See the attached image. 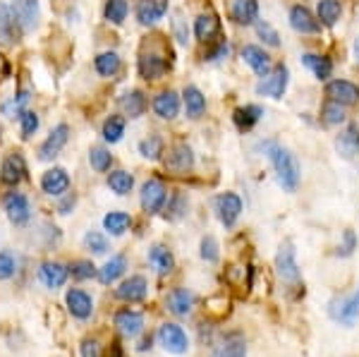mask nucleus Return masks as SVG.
<instances>
[{
  "mask_svg": "<svg viewBox=\"0 0 359 357\" xmlns=\"http://www.w3.org/2000/svg\"><path fill=\"white\" fill-rule=\"evenodd\" d=\"M257 34L262 36V41L266 46H271V48H278V46H280V36H278V32L269 25V22H264V20L257 22Z\"/></svg>",
  "mask_w": 359,
  "mask_h": 357,
  "instance_id": "864d4df0",
  "label": "nucleus"
},
{
  "mask_svg": "<svg viewBox=\"0 0 359 357\" xmlns=\"http://www.w3.org/2000/svg\"><path fill=\"white\" fill-rule=\"evenodd\" d=\"M15 17H13V10H10V5L0 3V46H5V48H10V46H15Z\"/></svg>",
  "mask_w": 359,
  "mask_h": 357,
  "instance_id": "7c9ffc66",
  "label": "nucleus"
},
{
  "mask_svg": "<svg viewBox=\"0 0 359 357\" xmlns=\"http://www.w3.org/2000/svg\"><path fill=\"white\" fill-rule=\"evenodd\" d=\"M343 15V5L340 0H318L316 5V17L323 27H335Z\"/></svg>",
  "mask_w": 359,
  "mask_h": 357,
  "instance_id": "2f4dec72",
  "label": "nucleus"
},
{
  "mask_svg": "<svg viewBox=\"0 0 359 357\" xmlns=\"http://www.w3.org/2000/svg\"><path fill=\"white\" fill-rule=\"evenodd\" d=\"M149 264L156 269L158 276H168L175 269V257H172V252L168 250L165 245H154L151 250H149Z\"/></svg>",
  "mask_w": 359,
  "mask_h": 357,
  "instance_id": "393cba45",
  "label": "nucleus"
},
{
  "mask_svg": "<svg viewBox=\"0 0 359 357\" xmlns=\"http://www.w3.org/2000/svg\"><path fill=\"white\" fill-rule=\"evenodd\" d=\"M139 154L149 161H158L163 156V140L158 135H149L147 140L139 142Z\"/></svg>",
  "mask_w": 359,
  "mask_h": 357,
  "instance_id": "37998d69",
  "label": "nucleus"
},
{
  "mask_svg": "<svg viewBox=\"0 0 359 357\" xmlns=\"http://www.w3.org/2000/svg\"><path fill=\"white\" fill-rule=\"evenodd\" d=\"M187 206H189L187 204V197H184V194H180V192H175L170 199L165 201L163 214H165L168 221H180V218L187 214Z\"/></svg>",
  "mask_w": 359,
  "mask_h": 357,
  "instance_id": "79ce46f5",
  "label": "nucleus"
},
{
  "mask_svg": "<svg viewBox=\"0 0 359 357\" xmlns=\"http://www.w3.org/2000/svg\"><path fill=\"white\" fill-rule=\"evenodd\" d=\"M158 343L163 345L165 353L184 355L189 350V338L180 324H163L158 329Z\"/></svg>",
  "mask_w": 359,
  "mask_h": 357,
  "instance_id": "6e6552de",
  "label": "nucleus"
},
{
  "mask_svg": "<svg viewBox=\"0 0 359 357\" xmlns=\"http://www.w3.org/2000/svg\"><path fill=\"white\" fill-rule=\"evenodd\" d=\"M287 82H290V70L285 65H278L276 70H271V74H266L262 82L257 84V94L269 96V99H283Z\"/></svg>",
  "mask_w": 359,
  "mask_h": 357,
  "instance_id": "39448f33",
  "label": "nucleus"
},
{
  "mask_svg": "<svg viewBox=\"0 0 359 357\" xmlns=\"http://www.w3.org/2000/svg\"><path fill=\"white\" fill-rule=\"evenodd\" d=\"M165 168L172 170L175 175H184L187 170L194 168V151L187 144H175L165 156Z\"/></svg>",
  "mask_w": 359,
  "mask_h": 357,
  "instance_id": "dca6fc26",
  "label": "nucleus"
},
{
  "mask_svg": "<svg viewBox=\"0 0 359 357\" xmlns=\"http://www.w3.org/2000/svg\"><path fill=\"white\" fill-rule=\"evenodd\" d=\"M17 271V259L10 250H0V281H10Z\"/></svg>",
  "mask_w": 359,
  "mask_h": 357,
  "instance_id": "3c124183",
  "label": "nucleus"
},
{
  "mask_svg": "<svg viewBox=\"0 0 359 357\" xmlns=\"http://www.w3.org/2000/svg\"><path fill=\"white\" fill-rule=\"evenodd\" d=\"M154 113L158 115L161 120H175L180 115V96L172 89L161 91L154 99Z\"/></svg>",
  "mask_w": 359,
  "mask_h": 357,
  "instance_id": "5701e85b",
  "label": "nucleus"
},
{
  "mask_svg": "<svg viewBox=\"0 0 359 357\" xmlns=\"http://www.w3.org/2000/svg\"><path fill=\"white\" fill-rule=\"evenodd\" d=\"M264 154L269 156L271 166H273L278 185L285 189V192H297L299 180H302V166H299L297 156H294L290 149L280 147L278 142H266Z\"/></svg>",
  "mask_w": 359,
  "mask_h": 357,
  "instance_id": "f257e3e1",
  "label": "nucleus"
},
{
  "mask_svg": "<svg viewBox=\"0 0 359 357\" xmlns=\"http://www.w3.org/2000/svg\"><path fill=\"white\" fill-rule=\"evenodd\" d=\"M120 103H123V111L127 118H142L144 111H147V96L139 89L127 91L123 99H120Z\"/></svg>",
  "mask_w": 359,
  "mask_h": 357,
  "instance_id": "c9c22d12",
  "label": "nucleus"
},
{
  "mask_svg": "<svg viewBox=\"0 0 359 357\" xmlns=\"http://www.w3.org/2000/svg\"><path fill=\"white\" fill-rule=\"evenodd\" d=\"M262 118H264V108L257 106V103H247V106H240L233 113V123L237 125V130H242V132H249Z\"/></svg>",
  "mask_w": 359,
  "mask_h": 357,
  "instance_id": "cd10ccee",
  "label": "nucleus"
},
{
  "mask_svg": "<svg viewBox=\"0 0 359 357\" xmlns=\"http://www.w3.org/2000/svg\"><path fill=\"white\" fill-rule=\"evenodd\" d=\"M182 101H184V111H187V118L199 120L201 115L206 113V96L201 94V89H196V86H192V84L184 86Z\"/></svg>",
  "mask_w": 359,
  "mask_h": 357,
  "instance_id": "bb28decb",
  "label": "nucleus"
},
{
  "mask_svg": "<svg viewBox=\"0 0 359 357\" xmlns=\"http://www.w3.org/2000/svg\"><path fill=\"white\" fill-rule=\"evenodd\" d=\"M276 269L278 276L283 278V283L299 288V281H302V271H299V264H297V252H294L292 243H285L278 250L276 255Z\"/></svg>",
  "mask_w": 359,
  "mask_h": 357,
  "instance_id": "f03ea898",
  "label": "nucleus"
},
{
  "mask_svg": "<svg viewBox=\"0 0 359 357\" xmlns=\"http://www.w3.org/2000/svg\"><path fill=\"white\" fill-rule=\"evenodd\" d=\"M65 304H67L69 314L79 321H86L94 314V300H91V295L86 290H82V288H69L65 295Z\"/></svg>",
  "mask_w": 359,
  "mask_h": 357,
  "instance_id": "9b49d317",
  "label": "nucleus"
},
{
  "mask_svg": "<svg viewBox=\"0 0 359 357\" xmlns=\"http://www.w3.org/2000/svg\"><path fill=\"white\" fill-rule=\"evenodd\" d=\"M84 247L91 252V255H106V252L111 250L106 235L98 233V230H89V233L84 235Z\"/></svg>",
  "mask_w": 359,
  "mask_h": 357,
  "instance_id": "de8ad7c7",
  "label": "nucleus"
},
{
  "mask_svg": "<svg viewBox=\"0 0 359 357\" xmlns=\"http://www.w3.org/2000/svg\"><path fill=\"white\" fill-rule=\"evenodd\" d=\"M168 309H170L175 316H187L189 312H192L196 297L192 290H187V288H175V290L168 295Z\"/></svg>",
  "mask_w": 359,
  "mask_h": 357,
  "instance_id": "b1692460",
  "label": "nucleus"
},
{
  "mask_svg": "<svg viewBox=\"0 0 359 357\" xmlns=\"http://www.w3.org/2000/svg\"><path fill=\"white\" fill-rule=\"evenodd\" d=\"M69 189V175L65 168H48L41 175V192L48 197H62Z\"/></svg>",
  "mask_w": 359,
  "mask_h": 357,
  "instance_id": "f3484780",
  "label": "nucleus"
},
{
  "mask_svg": "<svg viewBox=\"0 0 359 357\" xmlns=\"http://www.w3.org/2000/svg\"><path fill=\"white\" fill-rule=\"evenodd\" d=\"M218 32H221V22H218L216 15H199L194 20V36L199 41H213Z\"/></svg>",
  "mask_w": 359,
  "mask_h": 357,
  "instance_id": "c756f323",
  "label": "nucleus"
},
{
  "mask_svg": "<svg viewBox=\"0 0 359 357\" xmlns=\"http://www.w3.org/2000/svg\"><path fill=\"white\" fill-rule=\"evenodd\" d=\"M67 269H69V274H72V278H77V281H89V278H94V276H98L96 267L89 259H77V262H72Z\"/></svg>",
  "mask_w": 359,
  "mask_h": 357,
  "instance_id": "8fccbe9b",
  "label": "nucleus"
},
{
  "mask_svg": "<svg viewBox=\"0 0 359 357\" xmlns=\"http://www.w3.org/2000/svg\"><path fill=\"white\" fill-rule=\"evenodd\" d=\"M211 357H247V343L240 333H233L225 341L213 350Z\"/></svg>",
  "mask_w": 359,
  "mask_h": 357,
  "instance_id": "473e14b6",
  "label": "nucleus"
},
{
  "mask_svg": "<svg viewBox=\"0 0 359 357\" xmlns=\"http://www.w3.org/2000/svg\"><path fill=\"white\" fill-rule=\"evenodd\" d=\"M149 348H151V338H144V341L139 343V348H137V350H139V353H147Z\"/></svg>",
  "mask_w": 359,
  "mask_h": 357,
  "instance_id": "052dcab7",
  "label": "nucleus"
},
{
  "mask_svg": "<svg viewBox=\"0 0 359 357\" xmlns=\"http://www.w3.org/2000/svg\"><path fill=\"white\" fill-rule=\"evenodd\" d=\"M74 206H77V197H74V194H62L60 204H57V214H60V216L72 214Z\"/></svg>",
  "mask_w": 359,
  "mask_h": 357,
  "instance_id": "6e6d98bb",
  "label": "nucleus"
},
{
  "mask_svg": "<svg viewBox=\"0 0 359 357\" xmlns=\"http://www.w3.org/2000/svg\"><path fill=\"white\" fill-rule=\"evenodd\" d=\"M139 201H142V209L147 211V214H158V211H163L165 201H168V192H165V185L161 180H147L142 185V192H139Z\"/></svg>",
  "mask_w": 359,
  "mask_h": 357,
  "instance_id": "423d86ee",
  "label": "nucleus"
},
{
  "mask_svg": "<svg viewBox=\"0 0 359 357\" xmlns=\"http://www.w3.org/2000/svg\"><path fill=\"white\" fill-rule=\"evenodd\" d=\"M335 149L343 159H352L359 151V128L355 123H350L340 132L338 140H335Z\"/></svg>",
  "mask_w": 359,
  "mask_h": 357,
  "instance_id": "a878e982",
  "label": "nucleus"
},
{
  "mask_svg": "<svg viewBox=\"0 0 359 357\" xmlns=\"http://www.w3.org/2000/svg\"><path fill=\"white\" fill-rule=\"evenodd\" d=\"M357 235H355V230L352 228H347L345 233H343V243H340V247H338V255L340 257H350L352 252L357 250Z\"/></svg>",
  "mask_w": 359,
  "mask_h": 357,
  "instance_id": "5fc2aeb1",
  "label": "nucleus"
},
{
  "mask_svg": "<svg viewBox=\"0 0 359 357\" xmlns=\"http://www.w3.org/2000/svg\"><path fill=\"white\" fill-rule=\"evenodd\" d=\"M125 137V118L123 115H111L103 123V140L108 144H118Z\"/></svg>",
  "mask_w": 359,
  "mask_h": 357,
  "instance_id": "a19ab883",
  "label": "nucleus"
},
{
  "mask_svg": "<svg viewBox=\"0 0 359 357\" xmlns=\"http://www.w3.org/2000/svg\"><path fill=\"white\" fill-rule=\"evenodd\" d=\"M89 163L96 173H106V170H111V166H113V154L103 147H91Z\"/></svg>",
  "mask_w": 359,
  "mask_h": 357,
  "instance_id": "a18cd8bd",
  "label": "nucleus"
},
{
  "mask_svg": "<svg viewBox=\"0 0 359 357\" xmlns=\"http://www.w3.org/2000/svg\"><path fill=\"white\" fill-rule=\"evenodd\" d=\"M108 187H111L115 194L125 197V194H130L132 187H135V175L127 170H113L111 175H108Z\"/></svg>",
  "mask_w": 359,
  "mask_h": 357,
  "instance_id": "58836bf2",
  "label": "nucleus"
},
{
  "mask_svg": "<svg viewBox=\"0 0 359 357\" xmlns=\"http://www.w3.org/2000/svg\"><path fill=\"white\" fill-rule=\"evenodd\" d=\"M125 271H127V257L125 255H115V257L108 259L101 269H98V281H101L103 285H111L118 278H123Z\"/></svg>",
  "mask_w": 359,
  "mask_h": 357,
  "instance_id": "c85d7f7f",
  "label": "nucleus"
},
{
  "mask_svg": "<svg viewBox=\"0 0 359 357\" xmlns=\"http://www.w3.org/2000/svg\"><path fill=\"white\" fill-rule=\"evenodd\" d=\"M127 13H130V3L127 0H106V8H103V15L111 25H123L127 20Z\"/></svg>",
  "mask_w": 359,
  "mask_h": 357,
  "instance_id": "ea45409f",
  "label": "nucleus"
},
{
  "mask_svg": "<svg viewBox=\"0 0 359 357\" xmlns=\"http://www.w3.org/2000/svg\"><path fill=\"white\" fill-rule=\"evenodd\" d=\"M199 255L208 264H216L218 259H221V247H218V240L213 238V235H206V238H201Z\"/></svg>",
  "mask_w": 359,
  "mask_h": 357,
  "instance_id": "09e8293b",
  "label": "nucleus"
},
{
  "mask_svg": "<svg viewBox=\"0 0 359 357\" xmlns=\"http://www.w3.org/2000/svg\"><path fill=\"white\" fill-rule=\"evenodd\" d=\"M27 177V161L22 154H10V156H5L3 166H0V180L5 182V185L15 187L20 185L22 180Z\"/></svg>",
  "mask_w": 359,
  "mask_h": 357,
  "instance_id": "2eb2a0df",
  "label": "nucleus"
},
{
  "mask_svg": "<svg viewBox=\"0 0 359 357\" xmlns=\"http://www.w3.org/2000/svg\"><path fill=\"white\" fill-rule=\"evenodd\" d=\"M67 276H69V269L60 262H46L41 264V269H39V278H41V283L46 288H50V290H57V288L65 285Z\"/></svg>",
  "mask_w": 359,
  "mask_h": 357,
  "instance_id": "4be33fe9",
  "label": "nucleus"
},
{
  "mask_svg": "<svg viewBox=\"0 0 359 357\" xmlns=\"http://www.w3.org/2000/svg\"><path fill=\"white\" fill-rule=\"evenodd\" d=\"M168 13V0H139L137 3V20L144 27H151L161 22Z\"/></svg>",
  "mask_w": 359,
  "mask_h": 357,
  "instance_id": "aec40b11",
  "label": "nucleus"
},
{
  "mask_svg": "<svg viewBox=\"0 0 359 357\" xmlns=\"http://www.w3.org/2000/svg\"><path fill=\"white\" fill-rule=\"evenodd\" d=\"M290 27L297 34H318L321 32V22L311 15L309 8L304 5H292L290 8Z\"/></svg>",
  "mask_w": 359,
  "mask_h": 357,
  "instance_id": "6ab92c4d",
  "label": "nucleus"
},
{
  "mask_svg": "<svg viewBox=\"0 0 359 357\" xmlns=\"http://www.w3.org/2000/svg\"><path fill=\"white\" fill-rule=\"evenodd\" d=\"M321 120H323V125H343L345 123V106H340V103L328 99L321 106Z\"/></svg>",
  "mask_w": 359,
  "mask_h": 357,
  "instance_id": "c03bdc74",
  "label": "nucleus"
},
{
  "mask_svg": "<svg viewBox=\"0 0 359 357\" xmlns=\"http://www.w3.org/2000/svg\"><path fill=\"white\" fill-rule=\"evenodd\" d=\"M355 53H357V60H359V41L355 43Z\"/></svg>",
  "mask_w": 359,
  "mask_h": 357,
  "instance_id": "e2e57ef3",
  "label": "nucleus"
},
{
  "mask_svg": "<svg viewBox=\"0 0 359 357\" xmlns=\"http://www.w3.org/2000/svg\"><path fill=\"white\" fill-rule=\"evenodd\" d=\"M139 74H142L144 79H161L163 74L168 72V67H170V60L165 58L163 50H142L139 53Z\"/></svg>",
  "mask_w": 359,
  "mask_h": 357,
  "instance_id": "20e7f679",
  "label": "nucleus"
},
{
  "mask_svg": "<svg viewBox=\"0 0 359 357\" xmlns=\"http://www.w3.org/2000/svg\"><path fill=\"white\" fill-rule=\"evenodd\" d=\"M3 209L8 214L10 223L15 226H27L32 221V204H29L27 194L22 192H8L3 197Z\"/></svg>",
  "mask_w": 359,
  "mask_h": 357,
  "instance_id": "0eeeda50",
  "label": "nucleus"
},
{
  "mask_svg": "<svg viewBox=\"0 0 359 357\" xmlns=\"http://www.w3.org/2000/svg\"><path fill=\"white\" fill-rule=\"evenodd\" d=\"M213 206H216L218 221H221L225 228H233L237 223V218H240V214H242V199L237 197L235 192L218 194L216 201H213Z\"/></svg>",
  "mask_w": 359,
  "mask_h": 357,
  "instance_id": "9d476101",
  "label": "nucleus"
},
{
  "mask_svg": "<svg viewBox=\"0 0 359 357\" xmlns=\"http://www.w3.org/2000/svg\"><path fill=\"white\" fill-rule=\"evenodd\" d=\"M15 22L22 27V32H34L39 27L41 13H39V0H13L10 3Z\"/></svg>",
  "mask_w": 359,
  "mask_h": 357,
  "instance_id": "1a4fd4ad",
  "label": "nucleus"
},
{
  "mask_svg": "<svg viewBox=\"0 0 359 357\" xmlns=\"http://www.w3.org/2000/svg\"><path fill=\"white\" fill-rule=\"evenodd\" d=\"M225 55H228V46H225V43H218L216 48H213L211 53L204 55V58H206V60H211V62H216V60H221V58H225Z\"/></svg>",
  "mask_w": 359,
  "mask_h": 357,
  "instance_id": "bf43d9fd",
  "label": "nucleus"
},
{
  "mask_svg": "<svg viewBox=\"0 0 359 357\" xmlns=\"http://www.w3.org/2000/svg\"><path fill=\"white\" fill-rule=\"evenodd\" d=\"M69 140V128L65 123L55 125L53 130H50V135L46 137V142L39 147V161H53L57 154L62 151V147L67 144Z\"/></svg>",
  "mask_w": 359,
  "mask_h": 357,
  "instance_id": "f8f14e48",
  "label": "nucleus"
},
{
  "mask_svg": "<svg viewBox=\"0 0 359 357\" xmlns=\"http://www.w3.org/2000/svg\"><path fill=\"white\" fill-rule=\"evenodd\" d=\"M120 67H123V60H120V55L115 50H106V53L96 55L94 60V70L101 77H115L120 72Z\"/></svg>",
  "mask_w": 359,
  "mask_h": 357,
  "instance_id": "e433bc0d",
  "label": "nucleus"
},
{
  "mask_svg": "<svg viewBox=\"0 0 359 357\" xmlns=\"http://www.w3.org/2000/svg\"><path fill=\"white\" fill-rule=\"evenodd\" d=\"M113 357H123V350H120V345H118V343L113 345Z\"/></svg>",
  "mask_w": 359,
  "mask_h": 357,
  "instance_id": "680f3d73",
  "label": "nucleus"
},
{
  "mask_svg": "<svg viewBox=\"0 0 359 357\" xmlns=\"http://www.w3.org/2000/svg\"><path fill=\"white\" fill-rule=\"evenodd\" d=\"M302 62H304L306 67H309L311 72L316 74V79H321V82H326V79L333 74V62H331V58H326V55L304 53L302 55Z\"/></svg>",
  "mask_w": 359,
  "mask_h": 357,
  "instance_id": "f704fd0d",
  "label": "nucleus"
},
{
  "mask_svg": "<svg viewBox=\"0 0 359 357\" xmlns=\"http://www.w3.org/2000/svg\"><path fill=\"white\" fill-rule=\"evenodd\" d=\"M172 29H175V36H177V41L180 43H187V36H189V32H187V27L182 25V20H172Z\"/></svg>",
  "mask_w": 359,
  "mask_h": 357,
  "instance_id": "13d9d810",
  "label": "nucleus"
},
{
  "mask_svg": "<svg viewBox=\"0 0 359 357\" xmlns=\"http://www.w3.org/2000/svg\"><path fill=\"white\" fill-rule=\"evenodd\" d=\"M242 60L247 62L249 67L254 70V74L257 77H266V74H271V70H273V65H271V55L266 53L264 48H259V46L249 43L242 48Z\"/></svg>",
  "mask_w": 359,
  "mask_h": 357,
  "instance_id": "a211bd4d",
  "label": "nucleus"
},
{
  "mask_svg": "<svg viewBox=\"0 0 359 357\" xmlns=\"http://www.w3.org/2000/svg\"><path fill=\"white\" fill-rule=\"evenodd\" d=\"M233 20L237 25H254L259 20L257 0H235L233 3Z\"/></svg>",
  "mask_w": 359,
  "mask_h": 357,
  "instance_id": "72a5a7b5",
  "label": "nucleus"
},
{
  "mask_svg": "<svg viewBox=\"0 0 359 357\" xmlns=\"http://www.w3.org/2000/svg\"><path fill=\"white\" fill-rule=\"evenodd\" d=\"M328 314H331L333 321L343 326H355L359 321V288L350 292V295H343L338 300L331 302L328 307Z\"/></svg>",
  "mask_w": 359,
  "mask_h": 357,
  "instance_id": "7ed1b4c3",
  "label": "nucleus"
},
{
  "mask_svg": "<svg viewBox=\"0 0 359 357\" xmlns=\"http://www.w3.org/2000/svg\"><path fill=\"white\" fill-rule=\"evenodd\" d=\"M82 357H101V345L96 338H86L82 343Z\"/></svg>",
  "mask_w": 359,
  "mask_h": 357,
  "instance_id": "4d7b16f0",
  "label": "nucleus"
},
{
  "mask_svg": "<svg viewBox=\"0 0 359 357\" xmlns=\"http://www.w3.org/2000/svg\"><path fill=\"white\" fill-rule=\"evenodd\" d=\"M20 120H22V137H25V140H32V137L36 135V130H39V123H41V120H39V115L34 111H25L20 115Z\"/></svg>",
  "mask_w": 359,
  "mask_h": 357,
  "instance_id": "603ef678",
  "label": "nucleus"
},
{
  "mask_svg": "<svg viewBox=\"0 0 359 357\" xmlns=\"http://www.w3.org/2000/svg\"><path fill=\"white\" fill-rule=\"evenodd\" d=\"M130 226H132V216L125 214V211H111V214L103 216V230L111 235H123Z\"/></svg>",
  "mask_w": 359,
  "mask_h": 357,
  "instance_id": "4c0bfd02",
  "label": "nucleus"
},
{
  "mask_svg": "<svg viewBox=\"0 0 359 357\" xmlns=\"http://www.w3.org/2000/svg\"><path fill=\"white\" fill-rule=\"evenodd\" d=\"M27 103H29V91H20L17 96H10V99L3 103V115H5V118L22 115L27 111Z\"/></svg>",
  "mask_w": 359,
  "mask_h": 357,
  "instance_id": "49530a36",
  "label": "nucleus"
},
{
  "mask_svg": "<svg viewBox=\"0 0 359 357\" xmlns=\"http://www.w3.org/2000/svg\"><path fill=\"white\" fill-rule=\"evenodd\" d=\"M149 292V281L144 276H130L115 288V297L123 302H142Z\"/></svg>",
  "mask_w": 359,
  "mask_h": 357,
  "instance_id": "4468645a",
  "label": "nucleus"
},
{
  "mask_svg": "<svg viewBox=\"0 0 359 357\" xmlns=\"http://www.w3.org/2000/svg\"><path fill=\"white\" fill-rule=\"evenodd\" d=\"M326 96L340 106H355L359 101V86L350 79H333L326 84Z\"/></svg>",
  "mask_w": 359,
  "mask_h": 357,
  "instance_id": "ddd939ff",
  "label": "nucleus"
},
{
  "mask_svg": "<svg viewBox=\"0 0 359 357\" xmlns=\"http://www.w3.org/2000/svg\"><path fill=\"white\" fill-rule=\"evenodd\" d=\"M115 326L118 331L127 338H137L139 333L144 331V314L137 312V309H120L115 314Z\"/></svg>",
  "mask_w": 359,
  "mask_h": 357,
  "instance_id": "412c9836",
  "label": "nucleus"
}]
</instances>
